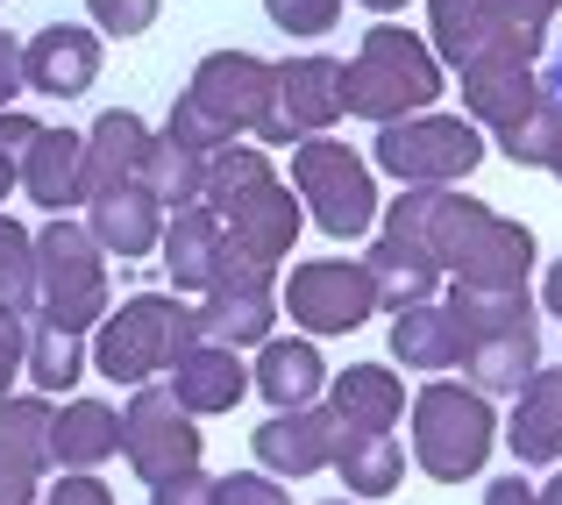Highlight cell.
Returning a JSON list of instances; mask_svg holds the SVG:
<instances>
[{
  "label": "cell",
  "mask_w": 562,
  "mask_h": 505,
  "mask_svg": "<svg viewBox=\"0 0 562 505\" xmlns=\"http://www.w3.org/2000/svg\"><path fill=\"white\" fill-rule=\"evenodd\" d=\"M427 249H435L449 285L477 292H520L535 271V228L492 214L484 200H463L456 186H427Z\"/></svg>",
  "instance_id": "cell-1"
},
{
  "label": "cell",
  "mask_w": 562,
  "mask_h": 505,
  "mask_svg": "<svg viewBox=\"0 0 562 505\" xmlns=\"http://www.w3.org/2000/svg\"><path fill=\"white\" fill-rule=\"evenodd\" d=\"M200 200L221 214V228H228L235 249H249L257 263H285L292 243H300V200H292V186L271 171V157L257 150V143H221L214 157H206V186Z\"/></svg>",
  "instance_id": "cell-2"
},
{
  "label": "cell",
  "mask_w": 562,
  "mask_h": 505,
  "mask_svg": "<svg viewBox=\"0 0 562 505\" xmlns=\"http://www.w3.org/2000/svg\"><path fill=\"white\" fill-rule=\"evenodd\" d=\"M200 341V321L179 292H136V300L108 306L93 328V370L108 384H150L179 363V349Z\"/></svg>",
  "instance_id": "cell-3"
},
{
  "label": "cell",
  "mask_w": 562,
  "mask_h": 505,
  "mask_svg": "<svg viewBox=\"0 0 562 505\" xmlns=\"http://www.w3.org/2000/svg\"><path fill=\"white\" fill-rule=\"evenodd\" d=\"M342 86H349V114L384 128L406 122V114H427L441 100V57L413 29H363V50L342 65Z\"/></svg>",
  "instance_id": "cell-4"
},
{
  "label": "cell",
  "mask_w": 562,
  "mask_h": 505,
  "mask_svg": "<svg viewBox=\"0 0 562 505\" xmlns=\"http://www.w3.org/2000/svg\"><path fill=\"white\" fill-rule=\"evenodd\" d=\"M186 100L221 128L228 143H257V150H292V128L278 122V65H263L257 50H214L200 57Z\"/></svg>",
  "instance_id": "cell-5"
},
{
  "label": "cell",
  "mask_w": 562,
  "mask_h": 505,
  "mask_svg": "<svg viewBox=\"0 0 562 505\" xmlns=\"http://www.w3.org/2000/svg\"><path fill=\"white\" fill-rule=\"evenodd\" d=\"M108 306L114 300H108V257H100V243L79 221L50 214L36 235V306H29V321L86 335V328H100Z\"/></svg>",
  "instance_id": "cell-6"
},
{
  "label": "cell",
  "mask_w": 562,
  "mask_h": 505,
  "mask_svg": "<svg viewBox=\"0 0 562 505\" xmlns=\"http://www.w3.org/2000/svg\"><path fill=\"white\" fill-rule=\"evenodd\" d=\"M492 441H498V420H492V399L484 392L435 378L420 399H413V463H420L435 484L477 478L484 456H492Z\"/></svg>",
  "instance_id": "cell-7"
},
{
  "label": "cell",
  "mask_w": 562,
  "mask_h": 505,
  "mask_svg": "<svg viewBox=\"0 0 562 505\" xmlns=\"http://www.w3.org/2000/svg\"><path fill=\"white\" fill-rule=\"evenodd\" d=\"M371 165L392 171L398 186H456L484 165V128L470 114H406V122H384L371 143Z\"/></svg>",
  "instance_id": "cell-8"
},
{
  "label": "cell",
  "mask_w": 562,
  "mask_h": 505,
  "mask_svg": "<svg viewBox=\"0 0 562 505\" xmlns=\"http://www.w3.org/2000/svg\"><path fill=\"white\" fill-rule=\"evenodd\" d=\"M292 192L306 200L314 228L335 235V243H357V235H371V221H378L371 165H363L349 143H328V136L292 143Z\"/></svg>",
  "instance_id": "cell-9"
},
{
  "label": "cell",
  "mask_w": 562,
  "mask_h": 505,
  "mask_svg": "<svg viewBox=\"0 0 562 505\" xmlns=\"http://www.w3.org/2000/svg\"><path fill=\"white\" fill-rule=\"evenodd\" d=\"M200 341H221V349H249V341H271V321H278V263H257L249 249H221L214 278H206L200 306Z\"/></svg>",
  "instance_id": "cell-10"
},
{
  "label": "cell",
  "mask_w": 562,
  "mask_h": 505,
  "mask_svg": "<svg viewBox=\"0 0 562 505\" xmlns=\"http://www.w3.org/2000/svg\"><path fill=\"white\" fill-rule=\"evenodd\" d=\"M427 186H406L392 206H384V228H378V243H371V257H363V271H371V285H378V306H420V300H435V285H441V263H435V249H427Z\"/></svg>",
  "instance_id": "cell-11"
},
{
  "label": "cell",
  "mask_w": 562,
  "mask_h": 505,
  "mask_svg": "<svg viewBox=\"0 0 562 505\" xmlns=\"http://www.w3.org/2000/svg\"><path fill=\"white\" fill-rule=\"evenodd\" d=\"M427 50L441 65L470 71V65H535L541 57V29H513L492 0H427Z\"/></svg>",
  "instance_id": "cell-12"
},
{
  "label": "cell",
  "mask_w": 562,
  "mask_h": 505,
  "mask_svg": "<svg viewBox=\"0 0 562 505\" xmlns=\"http://www.w3.org/2000/svg\"><path fill=\"white\" fill-rule=\"evenodd\" d=\"M285 314L300 321L306 335H357L363 321L378 314V285L357 257H314V263H292L285 278Z\"/></svg>",
  "instance_id": "cell-13"
},
{
  "label": "cell",
  "mask_w": 562,
  "mask_h": 505,
  "mask_svg": "<svg viewBox=\"0 0 562 505\" xmlns=\"http://www.w3.org/2000/svg\"><path fill=\"white\" fill-rule=\"evenodd\" d=\"M122 456L143 484H165L179 470H200V427L165 384H136V399L122 406Z\"/></svg>",
  "instance_id": "cell-14"
},
{
  "label": "cell",
  "mask_w": 562,
  "mask_h": 505,
  "mask_svg": "<svg viewBox=\"0 0 562 505\" xmlns=\"http://www.w3.org/2000/svg\"><path fill=\"white\" fill-rule=\"evenodd\" d=\"M100 79V36L79 22H43L36 36L22 43V86L50 100H79L86 86Z\"/></svg>",
  "instance_id": "cell-15"
},
{
  "label": "cell",
  "mask_w": 562,
  "mask_h": 505,
  "mask_svg": "<svg viewBox=\"0 0 562 505\" xmlns=\"http://www.w3.org/2000/svg\"><path fill=\"white\" fill-rule=\"evenodd\" d=\"M349 114V86H342V57H285L278 65V122L292 136H328L335 122Z\"/></svg>",
  "instance_id": "cell-16"
},
{
  "label": "cell",
  "mask_w": 562,
  "mask_h": 505,
  "mask_svg": "<svg viewBox=\"0 0 562 505\" xmlns=\"http://www.w3.org/2000/svg\"><path fill=\"white\" fill-rule=\"evenodd\" d=\"M143 150H150V128H143V114L108 108L93 128H86V143H79V200H108V192L136 186Z\"/></svg>",
  "instance_id": "cell-17"
},
{
  "label": "cell",
  "mask_w": 562,
  "mask_h": 505,
  "mask_svg": "<svg viewBox=\"0 0 562 505\" xmlns=\"http://www.w3.org/2000/svg\"><path fill=\"white\" fill-rule=\"evenodd\" d=\"M456 363H463L470 392H484V399H513V392H520V384L541 370V321H506V328L470 335Z\"/></svg>",
  "instance_id": "cell-18"
},
{
  "label": "cell",
  "mask_w": 562,
  "mask_h": 505,
  "mask_svg": "<svg viewBox=\"0 0 562 505\" xmlns=\"http://www.w3.org/2000/svg\"><path fill=\"white\" fill-rule=\"evenodd\" d=\"M328 406H292V413H271V420L249 435V449H257V470L263 478H314V470H328Z\"/></svg>",
  "instance_id": "cell-19"
},
{
  "label": "cell",
  "mask_w": 562,
  "mask_h": 505,
  "mask_svg": "<svg viewBox=\"0 0 562 505\" xmlns=\"http://www.w3.org/2000/svg\"><path fill=\"white\" fill-rule=\"evenodd\" d=\"M506 449H513V463H520V470H555L562 463V370L541 363L535 378L513 392Z\"/></svg>",
  "instance_id": "cell-20"
},
{
  "label": "cell",
  "mask_w": 562,
  "mask_h": 505,
  "mask_svg": "<svg viewBox=\"0 0 562 505\" xmlns=\"http://www.w3.org/2000/svg\"><path fill=\"white\" fill-rule=\"evenodd\" d=\"M165 378H171L165 392L179 399L192 420H200V413H235V406H243V392H249L243 356L221 349V341H192V349H179V363H171Z\"/></svg>",
  "instance_id": "cell-21"
},
{
  "label": "cell",
  "mask_w": 562,
  "mask_h": 505,
  "mask_svg": "<svg viewBox=\"0 0 562 505\" xmlns=\"http://www.w3.org/2000/svg\"><path fill=\"white\" fill-rule=\"evenodd\" d=\"M157 249H165V271H171V292H206V278H214L221 249H228V228H221V214L206 200L179 206V214H165V235H157Z\"/></svg>",
  "instance_id": "cell-22"
},
{
  "label": "cell",
  "mask_w": 562,
  "mask_h": 505,
  "mask_svg": "<svg viewBox=\"0 0 562 505\" xmlns=\"http://www.w3.org/2000/svg\"><path fill=\"white\" fill-rule=\"evenodd\" d=\"M86 235L100 243V257L136 263V257H150L157 235H165V206L143 186H122V192H108V200H86Z\"/></svg>",
  "instance_id": "cell-23"
},
{
  "label": "cell",
  "mask_w": 562,
  "mask_h": 505,
  "mask_svg": "<svg viewBox=\"0 0 562 505\" xmlns=\"http://www.w3.org/2000/svg\"><path fill=\"white\" fill-rule=\"evenodd\" d=\"M249 384L271 399V413H292V406H314V399H321L328 363H321V349L306 335H271V341H257V370H249Z\"/></svg>",
  "instance_id": "cell-24"
},
{
  "label": "cell",
  "mask_w": 562,
  "mask_h": 505,
  "mask_svg": "<svg viewBox=\"0 0 562 505\" xmlns=\"http://www.w3.org/2000/svg\"><path fill=\"white\" fill-rule=\"evenodd\" d=\"M398 413H406V384H398V370H384V363L335 370V384H328V420L335 427H371V435H392Z\"/></svg>",
  "instance_id": "cell-25"
},
{
  "label": "cell",
  "mask_w": 562,
  "mask_h": 505,
  "mask_svg": "<svg viewBox=\"0 0 562 505\" xmlns=\"http://www.w3.org/2000/svg\"><path fill=\"white\" fill-rule=\"evenodd\" d=\"M328 470L357 498H384V492L406 484V449H398L392 435H371V427H335L328 435Z\"/></svg>",
  "instance_id": "cell-26"
},
{
  "label": "cell",
  "mask_w": 562,
  "mask_h": 505,
  "mask_svg": "<svg viewBox=\"0 0 562 505\" xmlns=\"http://www.w3.org/2000/svg\"><path fill=\"white\" fill-rule=\"evenodd\" d=\"M79 143H86L79 128H43L22 150V165H14V186H22L43 214H65V206L79 200Z\"/></svg>",
  "instance_id": "cell-27"
},
{
  "label": "cell",
  "mask_w": 562,
  "mask_h": 505,
  "mask_svg": "<svg viewBox=\"0 0 562 505\" xmlns=\"http://www.w3.org/2000/svg\"><path fill=\"white\" fill-rule=\"evenodd\" d=\"M122 449V413L100 399H65V413H50V463L57 470H93Z\"/></svg>",
  "instance_id": "cell-28"
},
{
  "label": "cell",
  "mask_w": 562,
  "mask_h": 505,
  "mask_svg": "<svg viewBox=\"0 0 562 505\" xmlns=\"http://www.w3.org/2000/svg\"><path fill=\"white\" fill-rule=\"evenodd\" d=\"M541 100L535 65H470L463 71V114L477 128H513Z\"/></svg>",
  "instance_id": "cell-29"
},
{
  "label": "cell",
  "mask_w": 562,
  "mask_h": 505,
  "mask_svg": "<svg viewBox=\"0 0 562 505\" xmlns=\"http://www.w3.org/2000/svg\"><path fill=\"white\" fill-rule=\"evenodd\" d=\"M392 356L406 370H456L463 356V328L441 300H420V306H398L392 314Z\"/></svg>",
  "instance_id": "cell-30"
},
{
  "label": "cell",
  "mask_w": 562,
  "mask_h": 505,
  "mask_svg": "<svg viewBox=\"0 0 562 505\" xmlns=\"http://www.w3.org/2000/svg\"><path fill=\"white\" fill-rule=\"evenodd\" d=\"M136 186L150 192L165 214H179V206L200 200V186H206V157L192 150V143L179 136H150V150H143V171H136Z\"/></svg>",
  "instance_id": "cell-31"
},
{
  "label": "cell",
  "mask_w": 562,
  "mask_h": 505,
  "mask_svg": "<svg viewBox=\"0 0 562 505\" xmlns=\"http://www.w3.org/2000/svg\"><path fill=\"white\" fill-rule=\"evenodd\" d=\"M22 370H29V384H36V392H71V384L86 378V335H65V328L29 321Z\"/></svg>",
  "instance_id": "cell-32"
},
{
  "label": "cell",
  "mask_w": 562,
  "mask_h": 505,
  "mask_svg": "<svg viewBox=\"0 0 562 505\" xmlns=\"http://www.w3.org/2000/svg\"><path fill=\"white\" fill-rule=\"evenodd\" d=\"M555 136H562V108H555L549 93H541L513 128H498V150H506V165L541 171V165H549V150H555Z\"/></svg>",
  "instance_id": "cell-33"
},
{
  "label": "cell",
  "mask_w": 562,
  "mask_h": 505,
  "mask_svg": "<svg viewBox=\"0 0 562 505\" xmlns=\"http://www.w3.org/2000/svg\"><path fill=\"white\" fill-rule=\"evenodd\" d=\"M0 300H8L14 314L36 306V235L8 214H0Z\"/></svg>",
  "instance_id": "cell-34"
},
{
  "label": "cell",
  "mask_w": 562,
  "mask_h": 505,
  "mask_svg": "<svg viewBox=\"0 0 562 505\" xmlns=\"http://www.w3.org/2000/svg\"><path fill=\"white\" fill-rule=\"evenodd\" d=\"M263 14H271L285 36H328V29L342 22V0H263Z\"/></svg>",
  "instance_id": "cell-35"
},
{
  "label": "cell",
  "mask_w": 562,
  "mask_h": 505,
  "mask_svg": "<svg viewBox=\"0 0 562 505\" xmlns=\"http://www.w3.org/2000/svg\"><path fill=\"white\" fill-rule=\"evenodd\" d=\"M86 8H93V22L108 36H143L157 22V0H86Z\"/></svg>",
  "instance_id": "cell-36"
},
{
  "label": "cell",
  "mask_w": 562,
  "mask_h": 505,
  "mask_svg": "<svg viewBox=\"0 0 562 505\" xmlns=\"http://www.w3.org/2000/svg\"><path fill=\"white\" fill-rule=\"evenodd\" d=\"M165 136H179V143H192V150H200V157H214L221 150V143H228V136H221V128L214 122H206V114L200 108H192V100L179 93V100H171V122H165Z\"/></svg>",
  "instance_id": "cell-37"
},
{
  "label": "cell",
  "mask_w": 562,
  "mask_h": 505,
  "mask_svg": "<svg viewBox=\"0 0 562 505\" xmlns=\"http://www.w3.org/2000/svg\"><path fill=\"white\" fill-rule=\"evenodd\" d=\"M150 505H221V478H206V470H179V478L150 484Z\"/></svg>",
  "instance_id": "cell-38"
},
{
  "label": "cell",
  "mask_w": 562,
  "mask_h": 505,
  "mask_svg": "<svg viewBox=\"0 0 562 505\" xmlns=\"http://www.w3.org/2000/svg\"><path fill=\"white\" fill-rule=\"evenodd\" d=\"M22 349H29V314H14V306L0 300V399L22 378Z\"/></svg>",
  "instance_id": "cell-39"
},
{
  "label": "cell",
  "mask_w": 562,
  "mask_h": 505,
  "mask_svg": "<svg viewBox=\"0 0 562 505\" xmlns=\"http://www.w3.org/2000/svg\"><path fill=\"white\" fill-rule=\"evenodd\" d=\"M221 505H285V484H271L263 470H235L221 478Z\"/></svg>",
  "instance_id": "cell-40"
},
{
  "label": "cell",
  "mask_w": 562,
  "mask_h": 505,
  "mask_svg": "<svg viewBox=\"0 0 562 505\" xmlns=\"http://www.w3.org/2000/svg\"><path fill=\"white\" fill-rule=\"evenodd\" d=\"M36 136H43V122H36V114L0 108V157H8V165H22V150H29Z\"/></svg>",
  "instance_id": "cell-41"
},
{
  "label": "cell",
  "mask_w": 562,
  "mask_h": 505,
  "mask_svg": "<svg viewBox=\"0 0 562 505\" xmlns=\"http://www.w3.org/2000/svg\"><path fill=\"white\" fill-rule=\"evenodd\" d=\"M43 505H114L108 484H93V470H65V484H50Z\"/></svg>",
  "instance_id": "cell-42"
},
{
  "label": "cell",
  "mask_w": 562,
  "mask_h": 505,
  "mask_svg": "<svg viewBox=\"0 0 562 505\" xmlns=\"http://www.w3.org/2000/svg\"><path fill=\"white\" fill-rule=\"evenodd\" d=\"M492 8H498V14H506V22H513V29H549V22H555V8H562V0H492Z\"/></svg>",
  "instance_id": "cell-43"
},
{
  "label": "cell",
  "mask_w": 562,
  "mask_h": 505,
  "mask_svg": "<svg viewBox=\"0 0 562 505\" xmlns=\"http://www.w3.org/2000/svg\"><path fill=\"white\" fill-rule=\"evenodd\" d=\"M36 470H22V463H8V456H0V505H36Z\"/></svg>",
  "instance_id": "cell-44"
},
{
  "label": "cell",
  "mask_w": 562,
  "mask_h": 505,
  "mask_svg": "<svg viewBox=\"0 0 562 505\" xmlns=\"http://www.w3.org/2000/svg\"><path fill=\"white\" fill-rule=\"evenodd\" d=\"M14 93H22V43L0 29V108H14Z\"/></svg>",
  "instance_id": "cell-45"
},
{
  "label": "cell",
  "mask_w": 562,
  "mask_h": 505,
  "mask_svg": "<svg viewBox=\"0 0 562 505\" xmlns=\"http://www.w3.org/2000/svg\"><path fill=\"white\" fill-rule=\"evenodd\" d=\"M484 505H535V484H520V470H513V478H498L484 492Z\"/></svg>",
  "instance_id": "cell-46"
},
{
  "label": "cell",
  "mask_w": 562,
  "mask_h": 505,
  "mask_svg": "<svg viewBox=\"0 0 562 505\" xmlns=\"http://www.w3.org/2000/svg\"><path fill=\"white\" fill-rule=\"evenodd\" d=\"M541 306H549V314H562V257H555V271H549V285H541Z\"/></svg>",
  "instance_id": "cell-47"
},
{
  "label": "cell",
  "mask_w": 562,
  "mask_h": 505,
  "mask_svg": "<svg viewBox=\"0 0 562 505\" xmlns=\"http://www.w3.org/2000/svg\"><path fill=\"white\" fill-rule=\"evenodd\" d=\"M541 93H549V100H555V108H562V50H555V65H549V79H541Z\"/></svg>",
  "instance_id": "cell-48"
},
{
  "label": "cell",
  "mask_w": 562,
  "mask_h": 505,
  "mask_svg": "<svg viewBox=\"0 0 562 505\" xmlns=\"http://www.w3.org/2000/svg\"><path fill=\"white\" fill-rule=\"evenodd\" d=\"M535 505H562V463H555V478H549V484L535 492Z\"/></svg>",
  "instance_id": "cell-49"
},
{
  "label": "cell",
  "mask_w": 562,
  "mask_h": 505,
  "mask_svg": "<svg viewBox=\"0 0 562 505\" xmlns=\"http://www.w3.org/2000/svg\"><path fill=\"white\" fill-rule=\"evenodd\" d=\"M363 8H371V14H398V8H406V0H363Z\"/></svg>",
  "instance_id": "cell-50"
},
{
  "label": "cell",
  "mask_w": 562,
  "mask_h": 505,
  "mask_svg": "<svg viewBox=\"0 0 562 505\" xmlns=\"http://www.w3.org/2000/svg\"><path fill=\"white\" fill-rule=\"evenodd\" d=\"M8 186H14V165H8V157H0V200H8Z\"/></svg>",
  "instance_id": "cell-51"
},
{
  "label": "cell",
  "mask_w": 562,
  "mask_h": 505,
  "mask_svg": "<svg viewBox=\"0 0 562 505\" xmlns=\"http://www.w3.org/2000/svg\"><path fill=\"white\" fill-rule=\"evenodd\" d=\"M541 171H555V178H562V136H555V150H549V165H541Z\"/></svg>",
  "instance_id": "cell-52"
},
{
  "label": "cell",
  "mask_w": 562,
  "mask_h": 505,
  "mask_svg": "<svg viewBox=\"0 0 562 505\" xmlns=\"http://www.w3.org/2000/svg\"><path fill=\"white\" fill-rule=\"evenodd\" d=\"M321 505H349V498H321Z\"/></svg>",
  "instance_id": "cell-53"
}]
</instances>
